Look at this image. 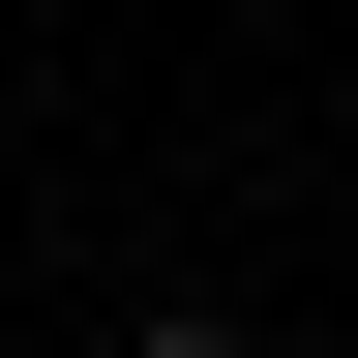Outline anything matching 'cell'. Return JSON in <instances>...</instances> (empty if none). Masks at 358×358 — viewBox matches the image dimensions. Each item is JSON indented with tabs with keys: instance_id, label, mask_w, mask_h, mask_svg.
Wrapping results in <instances>:
<instances>
[{
	"instance_id": "obj_1",
	"label": "cell",
	"mask_w": 358,
	"mask_h": 358,
	"mask_svg": "<svg viewBox=\"0 0 358 358\" xmlns=\"http://www.w3.org/2000/svg\"><path fill=\"white\" fill-rule=\"evenodd\" d=\"M150 358H239V329H150Z\"/></svg>"
}]
</instances>
